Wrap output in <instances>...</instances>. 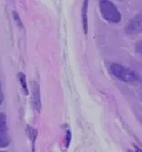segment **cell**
<instances>
[{"label": "cell", "mask_w": 142, "mask_h": 152, "mask_svg": "<svg viewBox=\"0 0 142 152\" xmlns=\"http://www.w3.org/2000/svg\"><path fill=\"white\" fill-rule=\"evenodd\" d=\"M33 89V102L34 108L36 110H39L40 109V94H39V88H38V84L37 82H33L32 86Z\"/></svg>", "instance_id": "6da1fadb"}]
</instances>
